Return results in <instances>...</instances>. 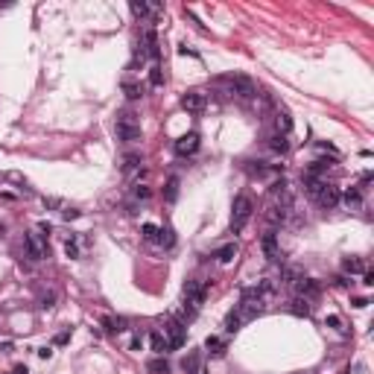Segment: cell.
I'll return each instance as SVG.
<instances>
[{
  "label": "cell",
  "mask_w": 374,
  "mask_h": 374,
  "mask_svg": "<svg viewBox=\"0 0 374 374\" xmlns=\"http://www.w3.org/2000/svg\"><path fill=\"white\" fill-rule=\"evenodd\" d=\"M342 269H345V272H351V275H362V272H368V266H365V260H362V257H348L345 263H342Z\"/></svg>",
  "instance_id": "17"
},
{
  "label": "cell",
  "mask_w": 374,
  "mask_h": 374,
  "mask_svg": "<svg viewBox=\"0 0 374 374\" xmlns=\"http://www.w3.org/2000/svg\"><path fill=\"white\" fill-rule=\"evenodd\" d=\"M205 105H208V97H205L202 91H187V94L181 97V109L190 111V114H202Z\"/></svg>",
  "instance_id": "6"
},
{
  "label": "cell",
  "mask_w": 374,
  "mask_h": 374,
  "mask_svg": "<svg viewBox=\"0 0 374 374\" xmlns=\"http://www.w3.org/2000/svg\"><path fill=\"white\" fill-rule=\"evenodd\" d=\"M123 94L129 99H138L140 97V85H135V82H123Z\"/></svg>",
  "instance_id": "31"
},
{
  "label": "cell",
  "mask_w": 374,
  "mask_h": 374,
  "mask_svg": "<svg viewBox=\"0 0 374 374\" xmlns=\"http://www.w3.org/2000/svg\"><path fill=\"white\" fill-rule=\"evenodd\" d=\"M213 257H217L220 263H231V260L237 257V243H225L222 249H217V254H213Z\"/></svg>",
  "instance_id": "16"
},
{
  "label": "cell",
  "mask_w": 374,
  "mask_h": 374,
  "mask_svg": "<svg viewBox=\"0 0 374 374\" xmlns=\"http://www.w3.org/2000/svg\"><path fill=\"white\" fill-rule=\"evenodd\" d=\"M362 284H365V287H374V272H362Z\"/></svg>",
  "instance_id": "37"
},
{
  "label": "cell",
  "mask_w": 374,
  "mask_h": 374,
  "mask_svg": "<svg viewBox=\"0 0 374 374\" xmlns=\"http://www.w3.org/2000/svg\"><path fill=\"white\" fill-rule=\"evenodd\" d=\"M149 196H152V190H149V187H143V184H138V187H135V199H149Z\"/></svg>",
  "instance_id": "34"
},
{
  "label": "cell",
  "mask_w": 374,
  "mask_h": 374,
  "mask_svg": "<svg viewBox=\"0 0 374 374\" xmlns=\"http://www.w3.org/2000/svg\"><path fill=\"white\" fill-rule=\"evenodd\" d=\"M143 240H149V243H158V237H161V228L158 225H152V222H143Z\"/></svg>",
  "instance_id": "25"
},
{
  "label": "cell",
  "mask_w": 374,
  "mask_h": 374,
  "mask_svg": "<svg viewBox=\"0 0 374 374\" xmlns=\"http://www.w3.org/2000/svg\"><path fill=\"white\" fill-rule=\"evenodd\" d=\"M12 374H29V371H27V365H18V368H15Z\"/></svg>",
  "instance_id": "39"
},
{
  "label": "cell",
  "mask_w": 374,
  "mask_h": 374,
  "mask_svg": "<svg viewBox=\"0 0 374 374\" xmlns=\"http://www.w3.org/2000/svg\"><path fill=\"white\" fill-rule=\"evenodd\" d=\"M68 339H70V333H59V336H56V342H59V345H65Z\"/></svg>",
  "instance_id": "38"
},
{
  "label": "cell",
  "mask_w": 374,
  "mask_h": 374,
  "mask_svg": "<svg viewBox=\"0 0 374 374\" xmlns=\"http://www.w3.org/2000/svg\"><path fill=\"white\" fill-rule=\"evenodd\" d=\"M260 313H263V292L257 290V287L243 290L240 304H237V316H240L243 322H249V319H257Z\"/></svg>",
  "instance_id": "1"
},
{
  "label": "cell",
  "mask_w": 374,
  "mask_h": 374,
  "mask_svg": "<svg viewBox=\"0 0 374 374\" xmlns=\"http://www.w3.org/2000/svg\"><path fill=\"white\" fill-rule=\"evenodd\" d=\"M181 365H184V371H187V374H199V354H190Z\"/></svg>",
  "instance_id": "29"
},
{
  "label": "cell",
  "mask_w": 374,
  "mask_h": 374,
  "mask_svg": "<svg viewBox=\"0 0 374 374\" xmlns=\"http://www.w3.org/2000/svg\"><path fill=\"white\" fill-rule=\"evenodd\" d=\"M205 295H208V284L205 281H187L184 284V301L190 304V310L199 313V307L205 304Z\"/></svg>",
  "instance_id": "4"
},
{
  "label": "cell",
  "mask_w": 374,
  "mask_h": 374,
  "mask_svg": "<svg viewBox=\"0 0 374 374\" xmlns=\"http://www.w3.org/2000/svg\"><path fill=\"white\" fill-rule=\"evenodd\" d=\"M295 290H298V295H301V298H307V301H310V298H316V295H319V284H316V281H310V278H298V281H295Z\"/></svg>",
  "instance_id": "11"
},
{
  "label": "cell",
  "mask_w": 374,
  "mask_h": 374,
  "mask_svg": "<svg viewBox=\"0 0 374 374\" xmlns=\"http://www.w3.org/2000/svg\"><path fill=\"white\" fill-rule=\"evenodd\" d=\"M132 15H135V18H146V15H149V6H146V3H138V0H132Z\"/></svg>",
  "instance_id": "32"
},
{
  "label": "cell",
  "mask_w": 374,
  "mask_h": 374,
  "mask_svg": "<svg viewBox=\"0 0 374 374\" xmlns=\"http://www.w3.org/2000/svg\"><path fill=\"white\" fill-rule=\"evenodd\" d=\"M24 246H27V254L32 257V260H44L47 257V246H44L41 234H24Z\"/></svg>",
  "instance_id": "7"
},
{
  "label": "cell",
  "mask_w": 374,
  "mask_h": 374,
  "mask_svg": "<svg viewBox=\"0 0 374 374\" xmlns=\"http://www.w3.org/2000/svg\"><path fill=\"white\" fill-rule=\"evenodd\" d=\"M149 82H152V88H161V85H164V73H161V68H158V65L149 70Z\"/></svg>",
  "instance_id": "30"
},
{
  "label": "cell",
  "mask_w": 374,
  "mask_h": 374,
  "mask_svg": "<svg viewBox=\"0 0 374 374\" xmlns=\"http://www.w3.org/2000/svg\"><path fill=\"white\" fill-rule=\"evenodd\" d=\"M143 44H146V50H143V53H149L152 59H158V56H161V50H158V38H155L152 29H149L146 35H143Z\"/></svg>",
  "instance_id": "21"
},
{
  "label": "cell",
  "mask_w": 374,
  "mask_h": 374,
  "mask_svg": "<svg viewBox=\"0 0 374 374\" xmlns=\"http://www.w3.org/2000/svg\"><path fill=\"white\" fill-rule=\"evenodd\" d=\"M316 199H319V205L322 208H336V205H339V187H333V184H328V181H325V184H322V190L319 193H316Z\"/></svg>",
  "instance_id": "8"
},
{
  "label": "cell",
  "mask_w": 374,
  "mask_h": 374,
  "mask_svg": "<svg viewBox=\"0 0 374 374\" xmlns=\"http://www.w3.org/2000/svg\"><path fill=\"white\" fill-rule=\"evenodd\" d=\"M325 325H328V328H336V331H342V319H339V316H328Z\"/></svg>",
  "instance_id": "36"
},
{
  "label": "cell",
  "mask_w": 374,
  "mask_h": 374,
  "mask_svg": "<svg viewBox=\"0 0 374 374\" xmlns=\"http://www.w3.org/2000/svg\"><path fill=\"white\" fill-rule=\"evenodd\" d=\"M164 199H167V202H176V199H179V176H170V179H167Z\"/></svg>",
  "instance_id": "20"
},
{
  "label": "cell",
  "mask_w": 374,
  "mask_h": 374,
  "mask_svg": "<svg viewBox=\"0 0 374 374\" xmlns=\"http://www.w3.org/2000/svg\"><path fill=\"white\" fill-rule=\"evenodd\" d=\"M143 135H140V126H120L117 123V140H126V143H135V140H140Z\"/></svg>",
  "instance_id": "13"
},
{
  "label": "cell",
  "mask_w": 374,
  "mask_h": 374,
  "mask_svg": "<svg viewBox=\"0 0 374 374\" xmlns=\"http://www.w3.org/2000/svg\"><path fill=\"white\" fill-rule=\"evenodd\" d=\"M290 313L292 316H310V301H307V298H301V295H295V298H292L290 301Z\"/></svg>",
  "instance_id": "15"
},
{
  "label": "cell",
  "mask_w": 374,
  "mask_h": 374,
  "mask_svg": "<svg viewBox=\"0 0 374 374\" xmlns=\"http://www.w3.org/2000/svg\"><path fill=\"white\" fill-rule=\"evenodd\" d=\"M117 123H120V126H140V123H138V117H135V114H132L129 109L117 114Z\"/></svg>",
  "instance_id": "28"
},
{
  "label": "cell",
  "mask_w": 374,
  "mask_h": 374,
  "mask_svg": "<svg viewBox=\"0 0 374 374\" xmlns=\"http://www.w3.org/2000/svg\"><path fill=\"white\" fill-rule=\"evenodd\" d=\"M65 251H68V257H79V243L70 237L68 243H65Z\"/></svg>",
  "instance_id": "33"
},
{
  "label": "cell",
  "mask_w": 374,
  "mask_h": 374,
  "mask_svg": "<svg viewBox=\"0 0 374 374\" xmlns=\"http://www.w3.org/2000/svg\"><path fill=\"white\" fill-rule=\"evenodd\" d=\"M53 301H56V292H44V295H41V307H44V310H50Z\"/></svg>",
  "instance_id": "35"
},
{
  "label": "cell",
  "mask_w": 374,
  "mask_h": 374,
  "mask_svg": "<svg viewBox=\"0 0 374 374\" xmlns=\"http://www.w3.org/2000/svg\"><path fill=\"white\" fill-rule=\"evenodd\" d=\"M205 348H208V351L213 354V357H222V354H225V342H222L220 336H208Z\"/></svg>",
  "instance_id": "22"
},
{
  "label": "cell",
  "mask_w": 374,
  "mask_h": 374,
  "mask_svg": "<svg viewBox=\"0 0 374 374\" xmlns=\"http://www.w3.org/2000/svg\"><path fill=\"white\" fill-rule=\"evenodd\" d=\"M149 345H152V351H155V354H161V357L170 351V342L164 339V333H161V331H155L152 336H149Z\"/></svg>",
  "instance_id": "18"
},
{
  "label": "cell",
  "mask_w": 374,
  "mask_h": 374,
  "mask_svg": "<svg viewBox=\"0 0 374 374\" xmlns=\"http://www.w3.org/2000/svg\"><path fill=\"white\" fill-rule=\"evenodd\" d=\"M164 339L170 342V348H181L184 345V336H187V325L184 322H179L176 316H167L164 319Z\"/></svg>",
  "instance_id": "3"
},
{
  "label": "cell",
  "mask_w": 374,
  "mask_h": 374,
  "mask_svg": "<svg viewBox=\"0 0 374 374\" xmlns=\"http://www.w3.org/2000/svg\"><path fill=\"white\" fill-rule=\"evenodd\" d=\"M342 202H345L348 210H360L362 208V187H348L345 196H339Z\"/></svg>",
  "instance_id": "12"
},
{
  "label": "cell",
  "mask_w": 374,
  "mask_h": 374,
  "mask_svg": "<svg viewBox=\"0 0 374 374\" xmlns=\"http://www.w3.org/2000/svg\"><path fill=\"white\" fill-rule=\"evenodd\" d=\"M269 149H272V152H278V155H284L287 149H290V140H287V135H272V138H269Z\"/></svg>",
  "instance_id": "19"
},
{
  "label": "cell",
  "mask_w": 374,
  "mask_h": 374,
  "mask_svg": "<svg viewBox=\"0 0 374 374\" xmlns=\"http://www.w3.org/2000/svg\"><path fill=\"white\" fill-rule=\"evenodd\" d=\"M146 368H149L152 374H167V371H170V365H167L164 357H155V360H149V362H146Z\"/></svg>",
  "instance_id": "26"
},
{
  "label": "cell",
  "mask_w": 374,
  "mask_h": 374,
  "mask_svg": "<svg viewBox=\"0 0 374 374\" xmlns=\"http://www.w3.org/2000/svg\"><path fill=\"white\" fill-rule=\"evenodd\" d=\"M123 173L126 176H129V173H135V170H138L140 167V155H135V152H129V155H123Z\"/></svg>",
  "instance_id": "24"
},
{
  "label": "cell",
  "mask_w": 374,
  "mask_h": 374,
  "mask_svg": "<svg viewBox=\"0 0 374 374\" xmlns=\"http://www.w3.org/2000/svg\"><path fill=\"white\" fill-rule=\"evenodd\" d=\"M240 325H243V319H240L237 313H228V316H225V333H237Z\"/></svg>",
  "instance_id": "27"
},
{
  "label": "cell",
  "mask_w": 374,
  "mask_h": 374,
  "mask_svg": "<svg viewBox=\"0 0 374 374\" xmlns=\"http://www.w3.org/2000/svg\"><path fill=\"white\" fill-rule=\"evenodd\" d=\"M260 249H263V254L269 257V260H278V257H281V246H278V234H275V231H266V234H263Z\"/></svg>",
  "instance_id": "10"
},
{
  "label": "cell",
  "mask_w": 374,
  "mask_h": 374,
  "mask_svg": "<svg viewBox=\"0 0 374 374\" xmlns=\"http://www.w3.org/2000/svg\"><path fill=\"white\" fill-rule=\"evenodd\" d=\"M102 328H105V333H123L126 319H120V316H102Z\"/></svg>",
  "instance_id": "14"
},
{
  "label": "cell",
  "mask_w": 374,
  "mask_h": 374,
  "mask_svg": "<svg viewBox=\"0 0 374 374\" xmlns=\"http://www.w3.org/2000/svg\"><path fill=\"white\" fill-rule=\"evenodd\" d=\"M251 210H254V202H251V196H237L234 199V210H231V231H240L246 222L251 220Z\"/></svg>",
  "instance_id": "2"
},
{
  "label": "cell",
  "mask_w": 374,
  "mask_h": 374,
  "mask_svg": "<svg viewBox=\"0 0 374 374\" xmlns=\"http://www.w3.org/2000/svg\"><path fill=\"white\" fill-rule=\"evenodd\" d=\"M196 149H199V135L196 132H187V135H181L176 140V152L179 155H193Z\"/></svg>",
  "instance_id": "9"
},
{
  "label": "cell",
  "mask_w": 374,
  "mask_h": 374,
  "mask_svg": "<svg viewBox=\"0 0 374 374\" xmlns=\"http://www.w3.org/2000/svg\"><path fill=\"white\" fill-rule=\"evenodd\" d=\"M222 82L231 88V94H237V97H243V99H251L257 94V88H254V82H251L249 76H225Z\"/></svg>",
  "instance_id": "5"
},
{
  "label": "cell",
  "mask_w": 374,
  "mask_h": 374,
  "mask_svg": "<svg viewBox=\"0 0 374 374\" xmlns=\"http://www.w3.org/2000/svg\"><path fill=\"white\" fill-rule=\"evenodd\" d=\"M275 123H278V129H281V135H290L292 132V117L287 114V111H278Z\"/></svg>",
  "instance_id": "23"
}]
</instances>
